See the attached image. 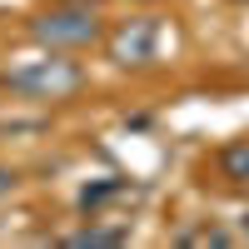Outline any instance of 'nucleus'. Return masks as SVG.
Instances as JSON below:
<instances>
[{
	"label": "nucleus",
	"mask_w": 249,
	"mask_h": 249,
	"mask_svg": "<svg viewBox=\"0 0 249 249\" xmlns=\"http://www.w3.org/2000/svg\"><path fill=\"white\" fill-rule=\"evenodd\" d=\"M5 90L25 95V100H65L80 90V70L70 60H35V65L5 70Z\"/></svg>",
	"instance_id": "obj_1"
},
{
	"label": "nucleus",
	"mask_w": 249,
	"mask_h": 249,
	"mask_svg": "<svg viewBox=\"0 0 249 249\" xmlns=\"http://www.w3.org/2000/svg\"><path fill=\"white\" fill-rule=\"evenodd\" d=\"M100 35L90 10H55L45 20H35V40L40 45H90Z\"/></svg>",
	"instance_id": "obj_2"
},
{
	"label": "nucleus",
	"mask_w": 249,
	"mask_h": 249,
	"mask_svg": "<svg viewBox=\"0 0 249 249\" xmlns=\"http://www.w3.org/2000/svg\"><path fill=\"white\" fill-rule=\"evenodd\" d=\"M150 40H155V30H150V25H135V35L124 30V35L115 40V55H120V60H130V55H135V60H144V55H150Z\"/></svg>",
	"instance_id": "obj_3"
},
{
	"label": "nucleus",
	"mask_w": 249,
	"mask_h": 249,
	"mask_svg": "<svg viewBox=\"0 0 249 249\" xmlns=\"http://www.w3.org/2000/svg\"><path fill=\"white\" fill-rule=\"evenodd\" d=\"M224 164H230L234 179H249V144H234V150L224 155Z\"/></svg>",
	"instance_id": "obj_4"
},
{
	"label": "nucleus",
	"mask_w": 249,
	"mask_h": 249,
	"mask_svg": "<svg viewBox=\"0 0 249 249\" xmlns=\"http://www.w3.org/2000/svg\"><path fill=\"white\" fill-rule=\"evenodd\" d=\"M10 190H15V175H10V170H5V164H0V199H5V195H10Z\"/></svg>",
	"instance_id": "obj_5"
}]
</instances>
